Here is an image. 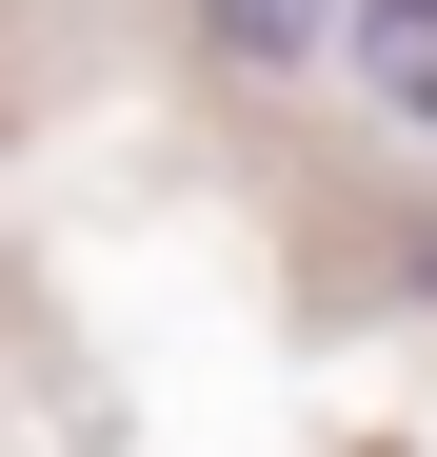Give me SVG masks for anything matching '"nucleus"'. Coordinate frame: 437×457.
<instances>
[{
    "mask_svg": "<svg viewBox=\"0 0 437 457\" xmlns=\"http://www.w3.org/2000/svg\"><path fill=\"white\" fill-rule=\"evenodd\" d=\"M199 60H239V80H318L338 60V0H179Z\"/></svg>",
    "mask_w": 437,
    "mask_h": 457,
    "instance_id": "obj_1",
    "label": "nucleus"
},
{
    "mask_svg": "<svg viewBox=\"0 0 437 457\" xmlns=\"http://www.w3.org/2000/svg\"><path fill=\"white\" fill-rule=\"evenodd\" d=\"M338 40H358V80H378V120H417V139H437V0H358Z\"/></svg>",
    "mask_w": 437,
    "mask_h": 457,
    "instance_id": "obj_2",
    "label": "nucleus"
}]
</instances>
